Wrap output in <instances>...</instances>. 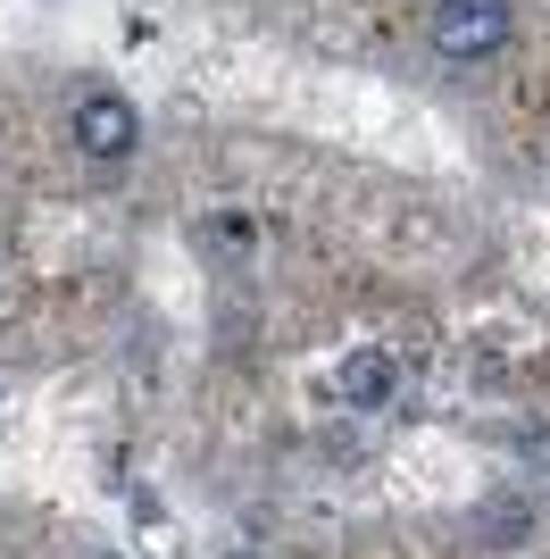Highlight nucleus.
I'll return each mask as SVG.
<instances>
[{
    "label": "nucleus",
    "mask_w": 550,
    "mask_h": 559,
    "mask_svg": "<svg viewBox=\"0 0 550 559\" xmlns=\"http://www.w3.org/2000/svg\"><path fill=\"white\" fill-rule=\"evenodd\" d=\"M501 43H509V0H442L434 9L442 59H492Z\"/></svg>",
    "instance_id": "nucleus-1"
},
{
    "label": "nucleus",
    "mask_w": 550,
    "mask_h": 559,
    "mask_svg": "<svg viewBox=\"0 0 550 559\" xmlns=\"http://www.w3.org/2000/svg\"><path fill=\"white\" fill-rule=\"evenodd\" d=\"M134 134H142V126H134V109H125L117 93L75 100V151H84V159H125Z\"/></svg>",
    "instance_id": "nucleus-2"
},
{
    "label": "nucleus",
    "mask_w": 550,
    "mask_h": 559,
    "mask_svg": "<svg viewBox=\"0 0 550 559\" xmlns=\"http://www.w3.org/2000/svg\"><path fill=\"white\" fill-rule=\"evenodd\" d=\"M392 384H400L392 350H350V359H343V401H350V409H384Z\"/></svg>",
    "instance_id": "nucleus-3"
},
{
    "label": "nucleus",
    "mask_w": 550,
    "mask_h": 559,
    "mask_svg": "<svg viewBox=\"0 0 550 559\" xmlns=\"http://www.w3.org/2000/svg\"><path fill=\"white\" fill-rule=\"evenodd\" d=\"M201 242H217L226 259H234V251H251V217H242V210H217V226H208Z\"/></svg>",
    "instance_id": "nucleus-4"
},
{
    "label": "nucleus",
    "mask_w": 550,
    "mask_h": 559,
    "mask_svg": "<svg viewBox=\"0 0 550 559\" xmlns=\"http://www.w3.org/2000/svg\"><path fill=\"white\" fill-rule=\"evenodd\" d=\"M517 451H526V460H550V426H517Z\"/></svg>",
    "instance_id": "nucleus-5"
},
{
    "label": "nucleus",
    "mask_w": 550,
    "mask_h": 559,
    "mask_svg": "<svg viewBox=\"0 0 550 559\" xmlns=\"http://www.w3.org/2000/svg\"><path fill=\"white\" fill-rule=\"evenodd\" d=\"M226 559H259V551H226Z\"/></svg>",
    "instance_id": "nucleus-6"
}]
</instances>
